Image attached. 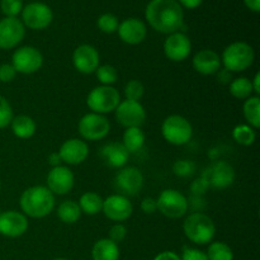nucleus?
I'll return each mask as SVG.
<instances>
[{"mask_svg":"<svg viewBox=\"0 0 260 260\" xmlns=\"http://www.w3.org/2000/svg\"><path fill=\"white\" fill-rule=\"evenodd\" d=\"M53 260H69V259H65V258H56V259H53Z\"/></svg>","mask_w":260,"mask_h":260,"instance_id":"51","label":"nucleus"},{"mask_svg":"<svg viewBox=\"0 0 260 260\" xmlns=\"http://www.w3.org/2000/svg\"><path fill=\"white\" fill-rule=\"evenodd\" d=\"M96 25H98L99 29L103 33H107V35H111V33L117 32L118 29V18L116 17L112 13H104L96 20Z\"/></svg>","mask_w":260,"mask_h":260,"instance_id":"34","label":"nucleus"},{"mask_svg":"<svg viewBox=\"0 0 260 260\" xmlns=\"http://www.w3.org/2000/svg\"><path fill=\"white\" fill-rule=\"evenodd\" d=\"M13 118H14V114H13L12 106L7 98L0 95V129L9 126Z\"/></svg>","mask_w":260,"mask_h":260,"instance_id":"38","label":"nucleus"},{"mask_svg":"<svg viewBox=\"0 0 260 260\" xmlns=\"http://www.w3.org/2000/svg\"><path fill=\"white\" fill-rule=\"evenodd\" d=\"M12 65L15 71L24 75L35 74L42 68L43 56L38 48L33 46H23L17 48L12 56Z\"/></svg>","mask_w":260,"mask_h":260,"instance_id":"10","label":"nucleus"},{"mask_svg":"<svg viewBox=\"0 0 260 260\" xmlns=\"http://www.w3.org/2000/svg\"><path fill=\"white\" fill-rule=\"evenodd\" d=\"M113 184L118 194L127 198L134 197L144 187V175L135 167L122 168L114 177Z\"/></svg>","mask_w":260,"mask_h":260,"instance_id":"11","label":"nucleus"},{"mask_svg":"<svg viewBox=\"0 0 260 260\" xmlns=\"http://www.w3.org/2000/svg\"><path fill=\"white\" fill-rule=\"evenodd\" d=\"M193 69L201 75H213L221 69V57L213 50L198 51L192 60Z\"/></svg>","mask_w":260,"mask_h":260,"instance_id":"22","label":"nucleus"},{"mask_svg":"<svg viewBox=\"0 0 260 260\" xmlns=\"http://www.w3.org/2000/svg\"><path fill=\"white\" fill-rule=\"evenodd\" d=\"M48 162H50V165H52V168L58 167V165L62 162V161H61L58 152H52V154L48 155Z\"/></svg>","mask_w":260,"mask_h":260,"instance_id":"49","label":"nucleus"},{"mask_svg":"<svg viewBox=\"0 0 260 260\" xmlns=\"http://www.w3.org/2000/svg\"><path fill=\"white\" fill-rule=\"evenodd\" d=\"M161 134L169 144L182 146L192 140L193 127L185 117L172 114L162 121Z\"/></svg>","mask_w":260,"mask_h":260,"instance_id":"5","label":"nucleus"},{"mask_svg":"<svg viewBox=\"0 0 260 260\" xmlns=\"http://www.w3.org/2000/svg\"><path fill=\"white\" fill-rule=\"evenodd\" d=\"M145 140H146V137H145L141 127H131V128H126V131H124L122 145L126 147L129 154H135L144 147Z\"/></svg>","mask_w":260,"mask_h":260,"instance_id":"26","label":"nucleus"},{"mask_svg":"<svg viewBox=\"0 0 260 260\" xmlns=\"http://www.w3.org/2000/svg\"><path fill=\"white\" fill-rule=\"evenodd\" d=\"M58 155L62 162H66L68 165H79L85 161L88 157V144L83 140L70 139L61 145Z\"/></svg>","mask_w":260,"mask_h":260,"instance_id":"20","label":"nucleus"},{"mask_svg":"<svg viewBox=\"0 0 260 260\" xmlns=\"http://www.w3.org/2000/svg\"><path fill=\"white\" fill-rule=\"evenodd\" d=\"M206 254L208 260H234L233 249L222 241L211 243Z\"/></svg>","mask_w":260,"mask_h":260,"instance_id":"32","label":"nucleus"},{"mask_svg":"<svg viewBox=\"0 0 260 260\" xmlns=\"http://www.w3.org/2000/svg\"><path fill=\"white\" fill-rule=\"evenodd\" d=\"M182 8H187V9H196V8L200 7L203 3V0H177Z\"/></svg>","mask_w":260,"mask_h":260,"instance_id":"46","label":"nucleus"},{"mask_svg":"<svg viewBox=\"0 0 260 260\" xmlns=\"http://www.w3.org/2000/svg\"><path fill=\"white\" fill-rule=\"evenodd\" d=\"M101 157L104 164L114 169H122L129 159V152L122 142H109L101 149Z\"/></svg>","mask_w":260,"mask_h":260,"instance_id":"23","label":"nucleus"},{"mask_svg":"<svg viewBox=\"0 0 260 260\" xmlns=\"http://www.w3.org/2000/svg\"><path fill=\"white\" fill-rule=\"evenodd\" d=\"M19 206L27 217L43 218L55 208V194L43 185L29 187L20 196Z\"/></svg>","mask_w":260,"mask_h":260,"instance_id":"2","label":"nucleus"},{"mask_svg":"<svg viewBox=\"0 0 260 260\" xmlns=\"http://www.w3.org/2000/svg\"><path fill=\"white\" fill-rule=\"evenodd\" d=\"M189 207L194 212H202V210L205 208V200H203V197H200V196H190L189 200H188V208Z\"/></svg>","mask_w":260,"mask_h":260,"instance_id":"44","label":"nucleus"},{"mask_svg":"<svg viewBox=\"0 0 260 260\" xmlns=\"http://www.w3.org/2000/svg\"><path fill=\"white\" fill-rule=\"evenodd\" d=\"M180 260H208V258L207 254H206L205 251L185 246V248L183 249Z\"/></svg>","mask_w":260,"mask_h":260,"instance_id":"41","label":"nucleus"},{"mask_svg":"<svg viewBox=\"0 0 260 260\" xmlns=\"http://www.w3.org/2000/svg\"><path fill=\"white\" fill-rule=\"evenodd\" d=\"M12 131L14 136H17L18 139L27 140L30 139L33 135L36 134V122L33 121V118H30L29 116H25V114H19V116L14 117L12 119Z\"/></svg>","mask_w":260,"mask_h":260,"instance_id":"25","label":"nucleus"},{"mask_svg":"<svg viewBox=\"0 0 260 260\" xmlns=\"http://www.w3.org/2000/svg\"><path fill=\"white\" fill-rule=\"evenodd\" d=\"M207 182L208 187L213 189H226L235 182V169L230 162L225 160L215 161L208 165L202 173V175Z\"/></svg>","mask_w":260,"mask_h":260,"instance_id":"9","label":"nucleus"},{"mask_svg":"<svg viewBox=\"0 0 260 260\" xmlns=\"http://www.w3.org/2000/svg\"><path fill=\"white\" fill-rule=\"evenodd\" d=\"M0 189H2V182H0Z\"/></svg>","mask_w":260,"mask_h":260,"instance_id":"52","label":"nucleus"},{"mask_svg":"<svg viewBox=\"0 0 260 260\" xmlns=\"http://www.w3.org/2000/svg\"><path fill=\"white\" fill-rule=\"evenodd\" d=\"M216 74H217L218 81H221V83H223V84L231 83V73L230 71L226 70V69H223V70H221L220 69V70H218Z\"/></svg>","mask_w":260,"mask_h":260,"instance_id":"47","label":"nucleus"},{"mask_svg":"<svg viewBox=\"0 0 260 260\" xmlns=\"http://www.w3.org/2000/svg\"><path fill=\"white\" fill-rule=\"evenodd\" d=\"M147 23L156 32L172 35L184 23V12L177 0H151L145 9Z\"/></svg>","mask_w":260,"mask_h":260,"instance_id":"1","label":"nucleus"},{"mask_svg":"<svg viewBox=\"0 0 260 260\" xmlns=\"http://www.w3.org/2000/svg\"><path fill=\"white\" fill-rule=\"evenodd\" d=\"M141 210L142 212L146 213V215H152V213H155L157 211L156 200L152 197L144 198L141 202Z\"/></svg>","mask_w":260,"mask_h":260,"instance_id":"43","label":"nucleus"},{"mask_svg":"<svg viewBox=\"0 0 260 260\" xmlns=\"http://www.w3.org/2000/svg\"><path fill=\"white\" fill-rule=\"evenodd\" d=\"M118 36L127 45H139L144 42L147 35V28L142 20L137 18H128L118 25Z\"/></svg>","mask_w":260,"mask_h":260,"instance_id":"21","label":"nucleus"},{"mask_svg":"<svg viewBox=\"0 0 260 260\" xmlns=\"http://www.w3.org/2000/svg\"><path fill=\"white\" fill-rule=\"evenodd\" d=\"M95 75L102 85L112 86L118 80L117 69L112 65H99V68L95 70Z\"/></svg>","mask_w":260,"mask_h":260,"instance_id":"33","label":"nucleus"},{"mask_svg":"<svg viewBox=\"0 0 260 260\" xmlns=\"http://www.w3.org/2000/svg\"><path fill=\"white\" fill-rule=\"evenodd\" d=\"M91 259L93 260H119L118 244L112 240L101 239L96 241L91 249Z\"/></svg>","mask_w":260,"mask_h":260,"instance_id":"24","label":"nucleus"},{"mask_svg":"<svg viewBox=\"0 0 260 260\" xmlns=\"http://www.w3.org/2000/svg\"><path fill=\"white\" fill-rule=\"evenodd\" d=\"M28 230V218L22 212L4 211L0 213V235L5 238H19Z\"/></svg>","mask_w":260,"mask_h":260,"instance_id":"17","label":"nucleus"},{"mask_svg":"<svg viewBox=\"0 0 260 260\" xmlns=\"http://www.w3.org/2000/svg\"><path fill=\"white\" fill-rule=\"evenodd\" d=\"M255 58L254 48L246 42L230 43L223 50L221 56V63L230 73H241L250 68Z\"/></svg>","mask_w":260,"mask_h":260,"instance_id":"4","label":"nucleus"},{"mask_svg":"<svg viewBox=\"0 0 260 260\" xmlns=\"http://www.w3.org/2000/svg\"><path fill=\"white\" fill-rule=\"evenodd\" d=\"M233 139L241 146H250L255 142L256 132L249 124H238L233 129Z\"/></svg>","mask_w":260,"mask_h":260,"instance_id":"31","label":"nucleus"},{"mask_svg":"<svg viewBox=\"0 0 260 260\" xmlns=\"http://www.w3.org/2000/svg\"><path fill=\"white\" fill-rule=\"evenodd\" d=\"M81 213L88 216H95L102 212L103 208V198L94 192H86L80 197L78 202Z\"/></svg>","mask_w":260,"mask_h":260,"instance_id":"27","label":"nucleus"},{"mask_svg":"<svg viewBox=\"0 0 260 260\" xmlns=\"http://www.w3.org/2000/svg\"><path fill=\"white\" fill-rule=\"evenodd\" d=\"M183 231L187 239L197 245H206L213 240L216 226L212 218L203 212H193L183 222Z\"/></svg>","mask_w":260,"mask_h":260,"instance_id":"3","label":"nucleus"},{"mask_svg":"<svg viewBox=\"0 0 260 260\" xmlns=\"http://www.w3.org/2000/svg\"><path fill=\"white\" fill-rule=\"evenodd\" d=\"M157 211L168 218H180L188 212V198L177 189H164L156 200Z\"/></svg>","mask_w":260,"mask_h":260,"instance_id":"7","label":"nucleus"},{"mask_svg":"<svg viewBox=\"0 0 260 260\" xmlns=\"http://www.w3.org/2000/svg\"><path fill=\"white\" fill-rule=\"evenodd\" d=\"M57 216L63 223H68V225L78 222L81 217V211L78 202L73 200L61 202L57 207Z\"/></svg>","mask_w":260,"mask_h":260,"instance_id":"28","label":"nucleus"},{"mask_svg":"<svg viewBox=\"0 0 260 260\" xmlns=\"http://www.w3.org/2000/svg\"><path fill=\"white\" fill-rule=\"evenodd\" d=\"M17 76V71L13 68L12 63H2L0 65V81L2 83H10Z\"/></svg>","mask_w":260,"mask_h":260,"instance_id":"42","label":"nucleus"},{"mask_svg":"<svg viewBox=\"0 0 260 260\" xmlns=\"http://www.w3.org/2000/svg\"><path fill=\"white\" fill-rule=\"evenodd\" d=\"M102 212L108 220L119 223L131 217L132 212H134V206L124 196L112 194L103 200Z\"/></svg>","mask_w":260,"mask_h":260,"instance_id":"15","label":"nucleus"},{"mask_svg":"<svg viewBox=\"0 0 260 260\" xmlns=\"http://www.w3.org/2000/svg\"><path fill=\"white\" fill-rule=\"evenodd\" d=\"M127 236V228L123 223H114L113 226L109 230V240H112L113 243L119 244L121 241H123Z\"/></svg>","mask_w":260,"mask_h":260,"instance_id":"39","label":"nucleus"},{"mask_svg":"<svg viewBox=\"0 0 260 260\" xmlns=\"http://www.w3.org/2000/svg\"><path fill=\"white\" fill-rule=\"evenodd\" d=\"M121 102V95L118 90L113 86L99 85L95 86L86 98V106L93 113L107 114L116 111Z\"/></svg>","mask_w":260,"mask_h":260,"instance_id":"6","label":"nucleus"},{"mask_svg":"<svg viewBox=\"0 0 260 260\" xmlns=\"http://www.w3.org/2000/svg\"><path fill=\"white\" fill-rule=\"evenodd\" d=\"M123 93L127 101L139 102L145 93L144 84H142L140 80H136V79L129 80L128 83L126 84V86H124Z\"/></svg>","mask_w":260,"mask_h":260,"instance_id":"35","label":"nucleus"},{"mask_svg":"<svg viewBox=\"0 0 260 260\" xmlns=\"http://www.w3.org/2000/svg\"><path fill=\"white\" fill-rule=\"evenodd\" d=\"M243 113L249 126L253 127L254 129H258L260 127V99L258 95L249 96L248 99H245Z\"/></svg>","mask_w":260,"mask_h":260,"instance_id":"29","label":"nucleus"},{"mask_svg":"<svg viewBox=\"0 0 260 260\" xmlns=\"http://www.w3.org/2000/svg\"><path fill=\"white\" fill-rule=\"evenodd\" d=\"M154 260H180V256L174 251H162V253L157 254Z\"/></svg>","mask_w":260,"mask_h":260,"instance_id":"45","label":"nucleus"},{"mask_svg":"<svg viewBox=\"0 0 260 260\" xmlns=\"http://www.w3.org/2000/svg\"><path fill=\"white\" fill-rule=\"evenodd\" d=\"M0 9L5 17L17 18V15L22 13L23 2L22 0H2Z\"/></svg>","mask_w":260,"mask_h":260,"instance_id":"37","label":"nucleus"},{"mask_svg":"<svg viewBox=\"0 0 260 260\" xmlns=\"http://www.w3.org/2000/svg\"><path fill=\"white\" fill-rule=\"evenodd\" d=\"M74 183H75V177L68 167L58 165L52 168L47 174V188L53 194H68L73 189Z\"/></svg>","mask_w":260,"mask_h":260,"instance_id":"19","label":"nucleus"},{"mask_svg":"<svg viewBox=\"0 0 260 260\" xmlns=\"http://www.w3.org/2000/svg\"><path fill=\"white\" fill-rule=\"evenodd\" d=\"M208 184L206 182V179L203 177L197 178L196 180H193L192 184H190V196H200V197H203L206 194V192L208 190Z\"/></svg>","mask_w":260,"mask_h":260,"instance_id":"40","label":"nucleus"},{"mask_svg":"<svg viewBox=\"0 0 260 260\" xmlns=\"http://www.w3.org/2000/svg\"><path fill=\"white\" fill-rule=\"evenodd\" d=\"M101 56L91 45H80L73 53L74 68L81 74H93L99 68Z\"/></svg>","mask_w":260,"mask_h":260,"instance_id":"18","label":"nucleus"},{"mask_svg":"<svg viewBox=\"0 0 260 260\" xmlns=\"http://www.w3.org/2000/svg\"><path fill=\"white\" fill-rule=\"evenodd\" d=\"M192 52V42L185 33L174 32L168 36L164 42V53L173 62L187 60Z\"/></svg>","mask_w":260,"mask_h":260,"instance_id":"16","label":"nucleus"},{"mask_svg":"<svg viewBox=\"0 0 260 260\" xmlns=\"http://www.w3.org/2000/svg\"><path fill=\"white\" fill-rule=\"evenodd\" d=\"M25 27L18 18L5 17L0 19V48L12 50L23 41Z\"/></svg>","mask_w":260,"mask_h":260,"instance_id":"14","label":"nucleus"},{"mask_svg":"<svg viewBox=\"0 0 260 260\" xmlns=\"http://www.w3.org/2000/svg\"><path fill=\"white\" fill-rule=\"evenodd\" d=\"M114 113H116L117 122L126 128L141 127L146 119V111L144 106L140 102L127 101V99L119 102Z\"/></svg>","mask_w":260,"mask_h":260,"instance_id":"13","label":"nucleus"},{"mask_svg":"<svg viewBox=\"0 0 260 260\" xmlns=\"http://www.w3.org/2000/svg\"><path fill=\"white\" fill-rule=\"evenodd\" d=\"M52 10L43 3H30L22 9V23L29 29H45L52 23Z\"/></svg>","mask_w":260,"mask_h":260,"instance_id":"12","label":"nucleus"},{"mask_svg":"<svg viewBox=\"0 0 260 260\" xmlns=\"http://www.w3.org/2000/svg\"><path fill=\"white\" fill-rule=\"evenodd\" d=\"M230 94L236 99H248L253 94L251 81L245 76L234 79L230 83Z\"/></svg>","mask_w":260,"mask_h":260,"instance_id":"30","label":"nucleus"},{"mask_svg":"<svg viewBox=\"0 0 260 260\" xmlns=\"http://www.w3.org/2000/svg\"><path fill=\"white\" fill-rule=\"evenodd\" d=\"M78 129L80 136L88 141H99L108 136L111 131V123L103 114L86 113L79 121Z\"/></svg>","mask_w":260,"mask_h":260,"instance_id":"8","label":"nucleus"},{"mask_svg":"<svg viewBox=\"0 0 260 260\" xmlns=\"http://www.w3.org/2000/svg\"><path fill=\"white\" fill-rule=\"evenodd\" d=\"M196 172V164L192 160H178L173 165V173L179 178L192 177Z\"/></svg>","mask_w":260,"mask_h":260,"instance_id":"36","label":"nucleus"},{"mask_svg":"<svg viewBox=\"0 0 260 260\" xmlns=\"http://www.w3.org/2000/svg\"><path fill=\"white\" fill-rule=\"evenodd\" d=\"M246 8L250 9L251 12L259 13L260 12V0H244Z\"/></svg>","mask_w":260,"mask_h":260,"instance_id":"48","label":"nucleus"},{"mask_svg":"<svg viewBox=\"0 0 260 260\" xmlns=\"http://www.w3.org/2000/svg\"><path fill=\"white\" fill-rule=\"evenodd\" d=\"M250 81H251V86H253V91L259 96V94H260V84H259L260 83V74L256 73L253 80H250Z\"/></svg>","mask_w":260,"mask_h":260,"instance_id":"50","label":"nucleus"}]
</instances>
